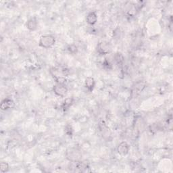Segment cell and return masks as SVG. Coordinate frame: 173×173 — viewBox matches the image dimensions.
Listing matches in <instances>:
<instances>
[{"label": "cell", "instance_id": "cell-1", "mask_svg": "<svg viewBox=\"0 0 173 173\" xmlns=\"http://www.w3.org/2000/svg\"><path fill=\"white\" fill-rule=\"evenodd\" d=\"M55 41L54 37L51 35H43L41 37L39 41V45L44 48H49L54 45Z\"/></svg>", "mask_w": 173, "mask_h": 173}, {"label": "cell", "instance_id": "cell-2", "mask_svg": "<svg viewBox=\"0 0 173 173\" xmlns=\"http://www.w3.org/2000/svg\"><path fill=\"white\" fill-rule=\"evenodd\" d=\"M53 92L58 96L64 97L67 93L68 89L64 84L58 83L53 86Z\"/></svg>", "mask_w": 173, "mask_h": 173}, {"label": "cell", "instance_id": "cell-3", "mask_svg": "<svg viewBox=\"0 0 173 173\" xmlns=\"http://www.w3.org/2000/svg\"><path fill=\"white\" fill-rule=\"evenodd\" d=\"M110 45L107 42H102L99 44L97 48L98 52H99L100 54L102 55H105L107 54V53H109L110 51Z\"/></svg>", "mask_w": 173, "mask_h": 173}, {"label": "cell", "instance_id": "cell-4", "mask_svg": "<svg viewBox=\"0 0 173 173\" xmlns=\"http://www.w3.org/2000/svg\"><path fill=\"white\" fill-rule=\"evenodd\" d=\"M14 107V102L11 99H5L3 100L1 104V108L2 110H6L13 108Z\"/></svg>", "mask_w": 173, "mask_h": 173}, {"label": "cell", "instance_id": "cell-5", "mask_svg": "<svg viewBox=\"0 0 173 173\" xmlns=\"http://www.w3.org/2000/svg\"><path fill=\"white\" fill-rule=\"evenodd\" d=\"M118 152L123 156H125L129 151V146L126 142H122L118 147Z\"/></svg>", "mask_w": 173, "mask_h": 173}, {"label": "cell", "instance_id": "cell-6", "mask_svg": "<svg viewBox=\"0 0 173 173\" xmlns=\"http://www.w3.org/2000/svg\"><path fill=\"white\" fill-rule=\"evenodd\" d=\"M86 22L89 25H94L96 23L97 20V16L96 13L94 12H92L89 13V14L86 16Z\"/></svg>", "mask_w": 173, "mask_h": 173}, {"label": "cell", "instance_id": "cell-7", "mask_svg": "<svg viewBox=\"0 0 173 173\" xmlns=\"http://www.w3.org/2000/svg\"><path fill=\"white\" fill-rule=\"evenodd\" d=\"M99 129L100 131L102 133V136L104 138L106 137H108L110 136V129L107 127V126L105 125L104 123H100L99 124Z\"/></svg>", "mask_w": 173, "mask_h": 173}, {"label": "cell", "instance_id": "cell-8", "mask_svg": "<svg viewBox=\"0 0 173 173\" xmlns=\"http://www.w3.org/2000/svg\"><path fill=\"white\" fill-rule=\"evenodd\" d=\"M95 82L92 77H88L85 81V86L89 92H92L95 86Z\"/></svg>", "mask_w": 173, "mask_h": 173}, {"label": "cell", "instance_id": "cell-9", "mask_svg": "<svg viewBox=\"0 0 173 173\" xmlns=\"http://www.w3.org/2000/svg\"><path fill=\"white\" fill-rule=\"evenodd\" d=\"M27 28L31 31H34L37 29V23L36 20L35 18H31L30 19L29 21L27 22Z\"/></svg>", "mask_w": 173, "mask_h": 173}, {"label": "cell", "instance_id": "cell-10", "mask_svg": "<svg viewBox=\"0 0 173 173\" xmlns=\"http://www.w3.org/2000/svg\"><path fill=\"white\" fill-rule=\"evenodd\" d=\"M73 98H67V99H65L62 104V108H64V110L68 108L73 103Z\"/></svg>", "mask_w": 173, "mask_h": 173}, {"label": "cell", "instance_id": "cell-11", "mask_svg": "<svg viewBox=\"0 0 173 173\" xmlns=\"http://www.w3.org/2000/svg\"><path fill=\"white\" fill-rule=\"evenodd\" d=\"M115 59H116V61L117 62V64L118 65H122L123 63L124 62V58L123 55L121 54L120 53H117L115 55Z\"/></svg>", "mask_w": 173, "mask_h": 173}, {"label": "cell", "instance_id": "cell-12", "mask_svg": "<svg viewBox=\"0 0 173 173\" xmlns=\"http://www.w3.org/2000/svg\"><path fill=\"white\" fill-rule=\"evenodd\" d=\"M8 164L6 162H1L0 164V169H1V172H6L8 170Z\"/></svg>", "mask_w": 173, "mask_h": 173}, {"label": "cell", "instance_id": "cell-13", "mask_svg": "<svg viewBox=\"0 0 173 173\" xmlns=\"http://www.w3.org/2000/svg\"><path fill=\"white\" fill-rule=\"evenodd\" d=\"M104 68L107 67L108 69L112 68V66H111L110 64V63H109L108 62H107V60H106V61H105V62H104Z\"/></svg>", "mask_w": 173, "mask_h": 173}, {"label": "cell", "instance_id": "cell-14", "mask_svg": "<svg viewBox=\"0 0 173 173\" xmlns=\"http://www.w3.org/2000/svg\"><path fill=\"white\" fill-rule=\"evenodd\" d=\"M68 50H69L70 51H71V52H72V53H74V52H76V47L74 46V48H72V45H71V46L69 48Z\"/></svg>", "mask_w": 173, "mask_h": 173}]
</instances>
